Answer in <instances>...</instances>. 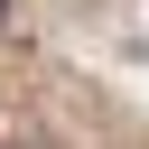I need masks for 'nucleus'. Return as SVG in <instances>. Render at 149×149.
I'll return each instance as SVG.
<instances>
[{
    "label": "nucleus",
    "instance_id": "1",
    "mask_svg": "<svg viewBox=\"0 0 149 149\" xmlns=\"http://www.w3.org/2000/svg\"><path fill=\"white\" fill-rule=\"evenodd\" d=\"M0 19H9V0H0Z\"/></svg>",
    "mask_w": 149,
    "mask_h": 149
}]
</instances>
